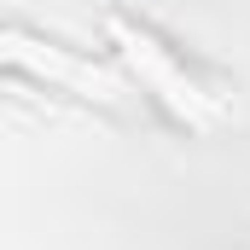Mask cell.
Masks as SVG:
<instances>
[{
	"label": "cell",
	"instance_id": "obj_1",
	"mask_svg": "<svg viewBox=\"0 0 250 250\" xmlns=\"http://www.w3.org/2000/svg\"><path fill=\"white\" fill-rule=\"evenodd\" d=\"M111 35H117V47H123L128 59H134V70L157 87V99L169 105V111H181L187 123H209L227 99L192 70L181 53H175V41H163L146 18H134V12H111Z\"/></svg>",
	"mask_w": 250,
	"mask_h": 250
}]
</instances>
